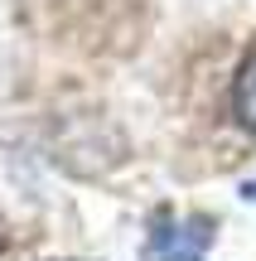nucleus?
Returning a JSON list of instances; mask_svg holds the SVG:
<instances>
[{
  "instance_id": "2",
  "label": "nucleus",
  "mask_w": 256,
  "mask_h": 261,
  "mask_svg": "<svg viewBox=\"0 0 256 261\" xmlns=\"http://www.w3.org/2000/svg\"><path fill=\"white\" fill-rule=\"evenodd\" d=\"M232 116L256 136V48L242 58V68H237V83H232Z\"/></svg>"
},
{
  "instance_id": "3",
  "label": "nucleus",
  "mask_w": 256,
  "mask_h": 261,
  "mask_svg": "<svg viewBox=\"0 0 256 261\" xmlns=\"http://www.w3.org/2000/svg\"><path fill=\"white\" fill-rule=\"evenodd\" d=\"M242 198H251V203H256V179H247V184H242Z\"/></svg>"
},
{
  "instance_id": "1",
  "label": "nucleus",
  "mask_w": 256,
  "mask_h": 261,
  "mask_svg": "<svg viewBox=\"0 0 256 261\" xmlns=\"http://www.w3.org/2000/svg\"><path fill=\"white\" fill-rule=\"evenodd\" d=\"M198 247H208V223H174L169 213L150 227L145 261H198Z\"/></svg>"
}]
</instances>
